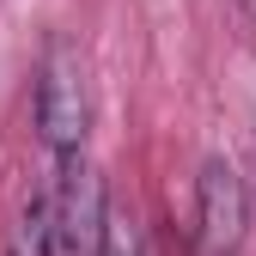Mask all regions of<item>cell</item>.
<instances>
[{
  "label": "cell",
  "instance_id": "cell-3",
  "mask_svg": "<svg viewBox=\"0 0 256 256\" xmlns=\"http://www.w3.org/2000/svg\"><path fill=\"white\" fill-rule=\"evenodd\" d=\"M250 232V189L226 158H208L196 177V244L202 256H238Z\"/></svg>",
  "mask_w": 256,
  "mask_h": 256
},
{
  "label": "cell",
  "instance_id": "cell-4",
  "mask_svg": "<svg viewBox=\"0 0 256 256\" xmlns=\"http://www.w3.org/2000/svg\"><path fill=\"white\" fill-rule=\"evenodd\" d=\"M61 232H55V196H30V208L12 226V256H55Z\"/></svg>",
  "mask_w": 256,
  "mask_h": 256
},
{
  "label": "cell",
  "instance_id": "cell-2",
  "mask_svg": "<svg viewBox=\"0 0 256 256\" xmlns=\"http://www.w3.org/2000/svg\"><path fill=\"white\" fill-rule=\"evenodd\" d=\"M104 226H110L104 171L86 165V152H61V183H55V232H61V250L98 256L104 250Z\"/></svg>",
  "mask_w": 256,
  "mask_h": 256
},
{
  "label": "cell",
  "instance_id": "cell-1",
  "mask_svg": "<svg viewBox=\"0 0 256 256\" xmlns=\"http://www.w3.org/2000/svg\"><path fill=\"white\" fill-rule=\"evenodd\" d=\"M37 128L49 152H80L92 134V86H86V61L74 43H49L43 55V80H37Z\"/></svg>",
  "mask_w": 256,
  "mask_h": 256
},
{
  "label": "cell",
  "instance_id": "cell-5",
  "mask_svg": "<svg viewBox=\"0 0 256 256\" xmlns=\"http://www.w3.org/2000/svg\"><path fill=\"white\" fill-rule=\"evenodd\" d=\"M98 256H146V238H140V220L128 208H110V226H104V250Z\"/></svg>",
  "mask_w": 256,
  "mask_h": 256
}]
</instances>
